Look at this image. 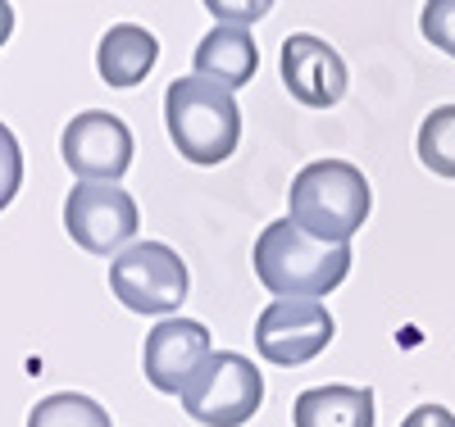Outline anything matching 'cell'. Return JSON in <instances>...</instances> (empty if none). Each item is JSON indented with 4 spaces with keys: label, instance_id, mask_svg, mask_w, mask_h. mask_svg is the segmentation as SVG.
Returning a JSON list of instances; mask_svg holds the SVG:
<instances>
[{
    "label": "cell",
    "instance_id": "1",
    "mask_svg": "<svg viewBox=\"0 0 455 427\" xmlns=\"http://www.w3.org/2000/svg\"><path fill=\"white\" fill-rule=\"evenodd\" d=\"M255 278L274 300H319L351 273V246L310 241L291 218L269 223L255 237Z\"/></svg>",
    "mask_w": 455,
    "mask_h": 427
},
{
    "label": "cell",
    "instance_id": "2",
    "mask_svg": "<svg viewBox=\"0 0 455 427\" xmlns=\"http://www.w3.org/2000/svg\"><path fill=\"white\" fill-rule=\"evenodd\" d=\"M373 205L369 178L347 160H315L291 178L287 218L323 246H351Z\"/></svg>",
    "mask_w": 455,
    "mask_h": 427
},
{
    "label": "cell",
    "instance_id": "3",
    "mask_svg": "<svg viewBox=\"0 0 455 427\" xmlns=\"http://www.w3.org/2000/svg\"><path fill=\"white\" fill-rule=\"evenodd\" d=\"M164 123L169 141L187 164H223L233 160V150L242 141V109L233 91H223L205 77H178L164 91Z\"/></svg>",
    "mask_w": 455,
    "mask_h": 427
},
{
    "label": "cell",
    "instance_id": "4",
    "mask_svg": "<svg viewBox=\"0 0 455 427\" xmlns=\"http://www.w3.org/2000/svg\"><path fill=\"white\" fill-rule=\"evenodd\" d=\"M264 405V377L237 351H214L182 386V409L201 427H242Z\"/></svg>",
    "mask_w": 455,
    "mask_h": 427
},
{
    "label": "cell",
    "instance_id": "5",
    "mask_svg": "<svg viewBox=\"0 0 455 427\" xmlns=\"http://www.w3.org/2000/svg\"><path fill=\"white\" fill-rule=\"evenodd\" d=\"M187 287H192L187 264L164 241H137L109 264V291L119 296L124 309H132V314H156V319L173 314L187 300Z\"/></svg>",
    "mask_w": 455,
    "mask_h": 427
},
{
    "label": "cell",
    "instance_id": "6",
    "mask_svg": "<svg viewBox=\"0 0 455 427\" xmlns=\"http://www.w3.org/2000/svg\"><path fill=\"white\" fill-rule=\"evenodd\" d=\"M141 214L137 201L119 182H78L64 201V232L87 255H114L119 259L128 241L137 237Z\"/></svg>",
    "mask_w": 455,
    "mask_h": 427
},
{
    "label": "cell",
    "instance_id": "7",
    "mask_svg": "<svg viewBox=\"0 0 455 427\" xmlns=\"http://www.w3.org/2000/svg\"><path fill=\"white\" fill-rule=\"evenodd\" d=\"M337 323L323 300H269L255 319V351L274 368H300L328 351Z\"/></svg>",
    "mask_w": 455,
    "mask_h": 427
},
{
    "label": "cell",
    "instance_id": "8",
    "mask_svg": "<svg viewBox=\"0 0 455 427\" xmlns=\"http://www.w3.org/2000/svg\"><path fill=\"white\" fill-rule=\"evenodd\" d=\"M60 154L68 173H78V182H119L132 164V132L119 114L83 109L78 119H68Z\"/></svg>",
    "mask_w": 455,
    "mask_h": 427
},
{
    "label": "cell",
    "instance_id": "9",
    "mask_svg": "<svg viewBox=\"0 0 455 427\" xmlns=\"http://www.w3.org/2000/svg\"><path fill=\"white\" fill-rule=\"evenodd\" d=\"M210 332L196 319H160L146 332L141 345V373L164 396H182V386L196 377V368L210 360Z\"/></svg>",
    "mask_w": 455,
    "mask_h": 427
},
{
    "label": "cell",
    "instance_id": "10",
    "mask_svg": "<svg viewBox=\"0 0 455 427\" xmlns=\"http://www.w3.org/2000/svg\"><path fill=\"white\" fill-rule=\"evenodd\" d=\"M278 68H283L287 96L310 109H332L347 96V59L315 32H291L283 42Z\"/></svg>",
    "mask_w": 455,
    "mask_h": 427
},
{
    "label": "cell",
    "instance_id": "11",
    "mask_svg": "<svg viewBox=\"0 0 455 427\" xmlns=\"http://www.w3.org/2000/svg\"><path fill=\"white\" fill-rule=\"evenodd\" d=\"M192 68H196V77H205V83H214L223 91H237V87L251 83L255 68H259V46L251 42L246 28L214 23L201 36V46L192 55Z\"/></svg>",
    "mask_w": 455,
    "mask_h": 427
},
{
    "label": "cell",
    "instance_id": "12",
    "mask_svg": "<svg viewBox=\"0 0 455 427\" xmlns=\"http://www.w3.org/2000/svg\"><path fill=\"white\" fill-rule=\"evenodd\" d=\"M156 59H160V42L141 23H114L96 46V68L105 87H137L156 68Z\"/></svg>",
    "mask_w": 455,
    "mask_h": 427
},
{
    "label": "cell",
    "instance_id": "13",
    "mask_svg": "<svg viewBox=\"0 0 455 427\" xmlns=\"http://www.w3.org/2000/svg\"><path fill=\"white\" fill-rule=\"evenodd\" d=\"M369 386H310L291 400V427H373Z\"/></svg>",
    "mask_w": 455,
    "mask_h": 427
},
{
    "label": "cell",
    "instance_id": "14",
    "mask_svg": "<svg viewBox=\"0 0 455 427\" xmlns=\"http://www.w3.org/2000/svg\"><path fill=\"white\" fill-rule=\"evenodd\" d=\"M28 427H114V423L100 400H92L83 391H55L32 405Z\"/></svg>",
    "mask_w": 455,
    "mask_h": 427
},
{
    "label": "cell",
    "instance_id": "15",
    "mask_svg": "<svg viewBox=\"0 0 455 427\" xmlns=\"http://www.w3.org/2000/svg\"><path fill=\"white\" fill-rule=\"evenodd\" d=\"M419 164L437 178H455V105H437L419 123Z\"/></svg>",
    "mask_w": 455,
    "mask_h": 427
},
{
    "label": "cell",
    "instance_id": "16",
    "mask_svg": "<svg viewBox=\"0 0 455 427\" xmlns=\"http://www.w3.org/2000/svg\"><path fill=\"white\" fill-rule=\"evenodd\" d=\"M419 28L442 55L455 59V0H428L424 14H419Z\"/></svg>",
    "mask_w": 455,
    "mask_h": 427
},
{
    "label": "cell",
    "instance_id": "17",
    "mask_svg": "<svg viewBox=\"0 0 455 427\" xmlns=\"http://www.w3.org/2000/svg\"><path fill=\"white\" fill-rule=\"evenodd\" d=\"M19 186H23V150H19L14 132L0 123V210H10Z\"/></svg>",
    "mask_w": 455,
    "mask_h": 427
},
{
    "label": "cell",
    "instance_id": "18",
    "mask_svg": "<svg viewBox=\"0 0 455 427\" xmlns=\"http://www.w3.org/2000/svg\"><path fill=\"white\" fill-rule=\"evenodd\" d=\"M269 10H274L269 0H246V5H228V0H210V14H214V23H228V28L259 23Z\"/></svg>",
    "mask_w": 455,
    "mask_h": 427
},
{
    "label": "cell",
    "instance_id": "19",
    "mask_svg": "<svg viewBox=\"0 0 455 427\" xmlns=\"http://www.w3.org/2000/svg\"><path fill=\"white\" fill-rule=\"evenodd\" d=\"M401 427H455V414L446 405H419L401 418Z\"/></svg>",
    "mask_w": 455,
    "mask_h": 427
},
{
    "label": "cell",
    "instance_id": "20",
    "mask_svg": "<svg viewBox=\"0 0 455 427\" xmlns=\"http://www.w3.org/2000/svg\"><path fill=\"white\" fill-rule=\"evenodd\" d=\"M10 32H14V5H5V0H0V46L10 42Z\"/></svg>",
    "mask_w": 455,
    "mask_h": 427
}]
</instances>
